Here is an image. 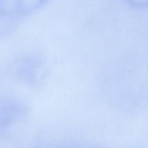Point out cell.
<instances>
[{
    "mask_svg": "<svg viewBox=\"0 0 148 148\" xmlns=\"http://www.w3.org/2000/svg\"><path fill=\"white\" fill-rule=\"evenodd\" d=\"M22 106L17 102L4 101L0 105V123L1 125H9L22 117Z\"/></svg>",
    "mask_w": 148,
    "mask_h": 148,
    "instance_id": "7a4b0ae2",
    "label": "cell"
},
{
    "mask_svg": "<svg viewBox=\"0 0 148 148\" xmlns=\"http://www.w3.org/2000/svg\"><path fill=\"white\" fill-rule=\"evenodd\" d=\"M47 0H0V36L8 34L26 16L39 10Z\"/></svg>",
    "mask_w": 148,
    "mask_h": 148,
    "instance_id": "6da1fadb",
    "label": "cell"
}]
</instances>
